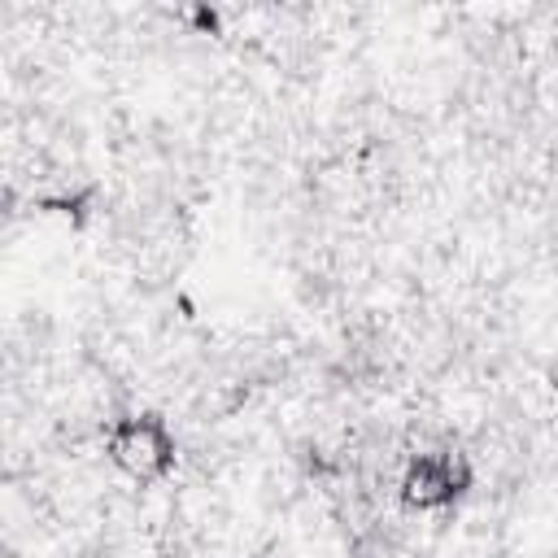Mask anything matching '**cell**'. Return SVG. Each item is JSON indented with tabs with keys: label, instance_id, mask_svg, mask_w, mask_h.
Listing matches in <instances>:
<instances>
[{
	"label": "cell",
	"instance_id": "6da1fadb",
	"mask_svg": "<svg viewBox=\"0 0 558 558\" xmlns=\"http://www.w3.org/2000/svg\"><path fill=\"white\" fill-rule=\"evenodd\" d=\"M96 453L105 471L140 493H161L183 471V436L157 405H131L100 423Z\"/></svg>",
	"mask_w": 558,
	"mask_h": 558
},
{
	"label": "cell",
	"instance_id": "7a4b0ae2",
	"mask_svg": "<svg viewBox=\"0 0 558 558\" xmlns=\"http://www.w3.org/2000/svg\"><path fill=\"white\" fill-rule=\"evenodd\" d=\"M392 493H397V506L410 519L445 523V519L462 514L475 501V493H480V462L462 445H445V440L440 445H418L397 466Z\"/></svg>",
	"mask_w": 558,
	"mask_h": 558
}]
</instances>
